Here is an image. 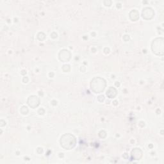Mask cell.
<instances>
[{"instance_id": "6", "label": "cell", "mask_w": 164, "mask_h": 164, "mask_svg": "<svg viewBox=\"0 0 164 164\" xmlns=\"http://www.w3.org/2000/svg\"><path fill=\"white\" fill-rule=\"evenodd\" d=\"M71 53L67 49H63L59 53V59L63 62H68L71 59Z\"/></svg>"}, {"instance_id": "1", "label": "cell", "mask_w": 164, "mask_h": 164, "mask_svg": "<svg viewBox=\"0 0 164 164\" xmlns=\"http://www.w3.org/2000/svg\"><path fill=\"white\" fill-rule=\"evenodd\" d=\"M76 144L75 137L71 134H66L62 136L60 138L61 146L65 149H71Z\"/></svg>"}, {"instance_id": "5", "label": "cell", "mask_w": 164, "mask_h": 164, "mask_svg": "<svg viewBox=\"0 0 164 164\" xmlns=\"http://www.w3.org/2000/svg\"><path fill=\"white\" fill-rule=\"evenodd\" d=\"M28 104L32 108H35L37 107L40 104L39 98L36 96H30L28 100Z\"/></svg>"}, {"instance_id": "3", "label": "cell", "mask_w": 164, "mask_h": 164, "mask_svg": "<svg viewBox=\"0 0 164 164\" xmlns=\"http://www.w3.org/2000/svg\"><path fill=\"white\" fill-rule=\"evenodd\" d=\"M151 49L152 52H153L157 55L162 56L163 54L164 50V44H163V39L162 37L155 39L153 42H152Z\"/></svg>"}, {"instance_id": "7", "label": "cell", "mask_w": 164, "mask_h": 164, "mask_svg": "<svg viewBox=\"0 0 164 164\" xmlns=\"http://www.w3.org/2000/svg\"><path fill=\"white\" fill-rule=\"evenodd\" d=\"M132 156L134 160H140L143 157V151L138 148H135L132 151Z\"/></svg>"}, {"instance_id": "4", "label": "cell", "mask_w": 164, "mask_h": 164, "mask_svg": "<svg viewBox=\"0 0 164 164\" xmlns=\"http://www.w3.org/2000/svg\"><path fill=\"white\" fill-rule=\"evenodd\" d=\"M142 16H143V17L144 19H146V20L151 19L155 16L154 10L150 7H146L143 10Z\"/></svg>"}, {"instance_id": "2", "label": "cell", "mask_w": 164, "mask_h": 164, "mask_svg": "<svg viewBox=\"0 0 164 164\" xmlns=\"http://www.w3.org/2000/svg\"><path fill=\"white\" fill-rule=\"evenodd\" d=\"M106 81L100 77H96L91 81V86L92 90L95 93H101L106 87Z\"/></svg>"}, {"instance_id": "8", "label": "cell", "mask_w": 164, "mask_h": 164, "mask_svg": "<svg viewBox=\"0 0 164 164\" xmlns=\"http://www.w3.org/2000/svg\"><path fill=\"white\" fill-rule=\"evenodd\" d=\"M117 90L114 87H110L106 92V96L109 98H114L117 95Z\"/></svg>"}, {"instance_id": "10", "label": "cell", "mask_w": 164, "mask_h": 164, "mask_svg": "<svg viewBox=\"0 0 164 164\" xmlns=\"http://www.w3.org/2000/svg\"><path fill=\"white\" fill-rule=\"evenodd\" d=\"M21 112L22 114L25 115V114H26L28 113V109L27 108L26 106H23V107L21 108Z\"/></svg>"}, {"instance_id": "9", "label": "cell", "mask_w": 164, "mask_h": 164, "mask_svg": "<svg viewBox=\"0 0 164 164\" xmlns=\"http://www.w3.org/2000/svg\"><path fill=\"white\" fill-rule=\"evenodd\" d=\"M129 17L133 21H136L139 19V14L136 10H133L129 13Z\"/></svg>"}]
</instances>
